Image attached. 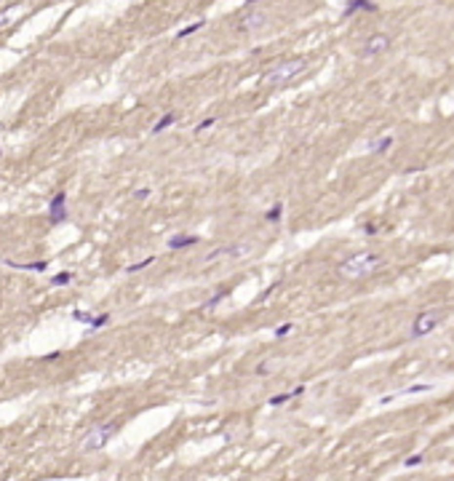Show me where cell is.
Listing matches in <instances>:
<instances>
[{"label":"cell","instance_id":"cell-22","mask_svg":"<svg viewBox=\"0 0 454 481\" xmlns=\"http://www.w3.org/2000/svg\"><path fill=\"white\" fill-rule=\"evenodd\" d=\"M422 390H430V385H412V388H409V390H404V393H409V396H412V393H422Z\"/></svg>","mask_w":454,"mask_h":481},{"label":"cell","instance_id":"cell-7","mask_svg":"<svg viewBox=\"0 0 454 481\" xmlns=\"http://www.w3.org/2000/svg\"><path fill=\"white\" fill-rule=\"evenodd\" d=\"M67 219V195L64 192H56L48 203V222L51 225H62Z\"/></svg>","mask_w":454,"mask_h":481},{"label":"cell","instance_id":"cell-19","mask_svg":"<svg viewBox=\"0 0 454 481\" xmlns=\"http://www.w3.org/2000/svg\"><path fill=\"white\" fill-rule=\"evenodd\" d=\"M294 398V393L289 390V393H281V396H272L270 398V406H281V404H286V401H291Z\"/></svg>","mask_w":454,"mask_h":481},{"label":"cell","instance_id":"cell-15","mask_svg":"<svg viewBox=\"0 0 454 481\" xmlns=\"http://www.w3.org/2000/svg\"><path fill=\"white\" fill-rule=\"evenodd\" d=\"M203 24H206V21H203V19H198V21H192V24H187V27H182V30L177 32V38H179V41H182V38H187V35H192V32H198V30H201V27Z\"/></svg>","mask_w":454,"mask_h":481},{"label":"cell","instance_id":"cell-10","mask_svg":"<svg viewBox=\"0 0 454 481\" xmlns=\"http://www.w3.org/2000/svg\"><path fill=\"white\" fill-rule=\"evenodd\" d=\"M5 265H8V268H16V270H30V273H43V270L45 268H48V262H43V259H41V262H30V265H21V262H14V259H5Z\"/></svg>","mask_w":454,"mask_h":481},{"label":"cell","instance_id":"cell-23","mask_svg":"<svg viewBox=\"0 0 454 481\" xmlns=\"http://www.w3.org/2000/svg\"><path fill=\"white\" fill-rule=\"evenodd\" d=\"M214 123H217V118H206V121H201V126H198V131H203V128L214 126Z\"/></svg>","mask_w":454,"mask_h":481},{"label":"cell","instance_id":"cell-2","mask_svg":"<svg viewBox=\"0 0 454 481\" xmlns=\"http://www.w3.org/2000/svg\"><path fill=\"white\" fill-rule=\"evenodd\" d=\"M305 67H308V62L305 59H289V62H281V64L270 67L268 72L262 75V86L265 88H281L286 86V83H291L294 78H299L305 72Z\"/></svg>","mask_w":454,"mask_h":481},{"label":"cell","instance_id":"cell-5","mask_svg":"<svg viewBox=\"0 0 454 481\" xmlns=\"http://www.w3.org/2000/svg\"><path fill=\"white\" fill-rule=\"evenodd\" d=\"M265 21H268V14H265V11H259V8H246L241 16H238L235 27H238V32H254V30H262Z\"/></svg>","mask_w":454,"mask_h":481},{"label":"cell","instance_id":"cell-24","mask_svg":"<svg viewBox=\"0 0 454 481\" xmlns=\"http://www.w3.org/2000/svg\"><path fill=\"white\" fill-rule=\"evenodd\" d=\"M147 195H150V188H142V190L134 192V198H147Z\"/></svg>","mask_w":454,"mask_h":481},{"label":"cell","instance_id":"cell-20","mask_svg":"<svg viewBox=\"0 0 454 481\" xmlns=\"http://www.w3.org/2000/svg\"><path fill=\"white\" fill-rule=\"evenodd\" d=\"M422 462H425L422 455H412V457H406V460H404V465L406 468H417V465H422Z\"/></svg>","mask_w":454,"mask_h":481},{"label":"cell","instance_id":"cell-8","mask_svg":"<svg viewBox=\"0 0 454 481\" xmlns=\"http://www.w3.org/2000/svg\"><path fill=\"white\" fill-rule=\"evenodd\" d=\"M248 249H251L248 243H243V246H238V243H230V246H219V249H214V251L206 254V262H211V259H219V257H241V254H246Z\"/></svg>","mask_w":454,"mask_h":481},{"label":"cell","instance_id":"cell-3","mask_svg":"<svg viewBox=\"0 0 454 481\" xmlns=\"http://www.w3.org/2000/svg\"><path fill=\"white\" fill-rule=\"evenodd\" d=\"M446 321V310L441 308H430V310H422L417 318L412 321V337H425L430 332H435L441 324Z\"/></svg>","mask_w":454,"mask_h":481},{"label":"cell","instance_id":"cell-14","mask_svg":"<svg viewBox=\"0 0 454 481\" xmlns=\"http://www.w3.org/2000/svg\"><path fill=\"white\" fill-rule=\"evenodd\" d=\"M281 217H283V203L275 201L268 211H265V219H268V222H281Z\"/></svg>","mask_w":454,"mask_h":481},{"label":"cell","instance_id":"cell-6","mask_svg":"<svg viewBox=\"0 0 454 481\" xmlns=\"http://www.w3.org/2000/svg\"><path fill=\"white\" fill-rule=\"evenodd\" d=\"M388 48H390V35L377 32V35H371L366 43H363L361 56H363V59H371V56H377V54H385Z\"/></svg>","mask_w":454,"mask_h":481},{"label":"cell","instance_id":"cell-4","mask_svg":"<svg viewBox=\"0 0 454 481\" xmlns=\"http://www.w3.org/2000/svg\"><path fill=\"white\" fill-rule=\"evenodd\" d=\"M118 433V422H102V425L91 428V431L86 433V439H83V449L86 452H99L104 449L107 444H110V439Z\"/></svg>","mask_w":454,"mask_h":481},{"label":"cell","instance_id":"cell-9","mask_svg":"<svg viewBox=\"0 0 454 481\" xmlns=\"http://www.w3.org/2000/svg\"><path fill=\"white\" fill-rule=\"evenodd\" d=\"M355 11H377V3H371V0H350L348 8H345V16H353Z\"/></svg>","mask_w":454,"mask_h":481},{"label":"cell","instance_id":"cell-12","mask_svg":"<svg viewBox=\"0 0 454 481\" xmlns=\"http://www.w3.org/2000/svg\"><path fill=\"white\" fill-rule=\"evenodd\" d=\"M390 147H393V137H382V139H374V142H369V152H374V155H382V152H388Z\"/></svg>","mask_w":454,"mask_h":481},{"label":"cell","instance_id":"cell-11","mask_svg":"<svg viewBox=\"0 0 454 481\" xmlns=\"http://www.w3.org/2000/svg\"><path fill=\"white\" fill-rule=\"evenodd\" d=\"M198 241H201V238H198V235H174V238L168 241V249H174V251H177V249H187V246H195Z\"/></svg>","mask_w":454,"mask_h":481},{"label":"cell","instance_id":"cell-21","mask_svg":"<svg viewBox=\"0 0 454 481\" xmlns=\"http://www.w3.org/2000/svg\"><path fill=\"white\" fill-rule=\"evenodd\" d=\"M291 329H294V324H283V326H278V329H275V337H286Z\"/></svg>","mask_w":454,"mask_h":481},{"label":"cell","instance_id":"cell-1","mask_svg":"<svg viewBox=\"0 0 454 481\" xmlns=\"http://www.w3.org/2000/svg\"><path fill=\"white\" fill-rule=\"evenodd\" d=\"M385 265V259L374 251H361V254H353L348 257L345 262H339V275L348 281H358V278H366V275L377 273L379 268Z\"/></svg>","mask_w":454,"mask_h":481},{"label":"cell","instance_id":"cell-13","mask_svg":"<svg viewBox=\"0 0 454 481\" xmlns=\"http://www.w3.org/2000/svg\"><path fill=\"white\" fill-rule=\"evenodd\" d=\"M174 123H177V115H174V112H166V115H163V118H158V123L152 126V134H161V131H166L168 126H174Z\"/></svg>","mask_w":454,"mask_h":481},{"label":"cell","instance_id":"cell-16","mask_svg":"<svg viewBox=\"0 0 454 481\" xmlns=\"http://www.w3.org/2000/svg\"><path fill=\"white\" fill-rule=\"evenodd\" d=\"M70 281H72V273H70V270H62V273H56L54 278H51V284H54V286H67Z\"/></svg>","mask_w":454,"mask_h":481},{"label":"cell","instance_id":"cell-17","mask_svg":"<svg viewBox=\"0 0 454 481\" xmlns=\"http://www.w3.org/2000/svg\"><path fill=\"white\" fill-rule=\"evenodd\" d=\"M158 257H144L142 262H136V265H128V273H139V270H144V268H150L152 262H155Z\"/></svg>","mask_w":454,"mask_h":481},{"label":"cell","instance_id":"cell-18","mask_svg":"<svg viewBox=\"0 0 454 481\" xmlns=\"http://www.w3.org/2000/svg\"><path fill=\"white\" fill-rule=\"evenodd\" d=\"M107 321H110V315H107V313H102V315H91V318H88V326H91V329H99V326H104Z\"/></svg>","mask_w":454,"mask_h":481}]
</instances>
